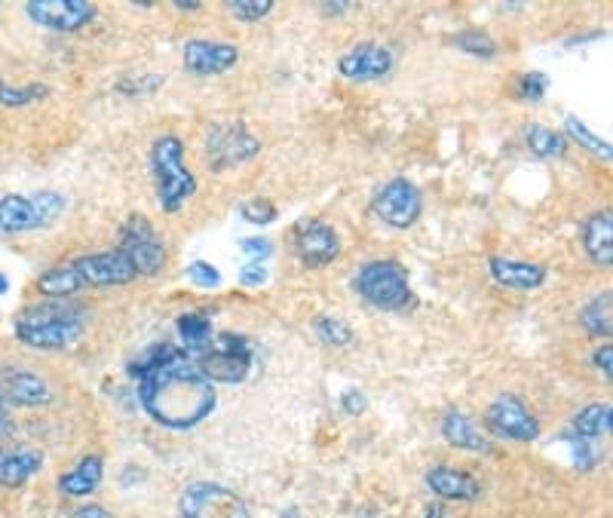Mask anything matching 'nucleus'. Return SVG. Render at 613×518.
I'll return each instance as SVG.
<instances>
[{"instance_id": "5701e85b", "label": "nucleus", "mask_w": 613, "mask_h": 518, "mask_svg": "<svg viewBox=\"0 0 613 518\" xmlns=\"http://www.w3.org/2000/svg\"><path fill=\"white\" fill-rule=\"evenodd\" d=\"M28 231H40L32 197H22V194L3 197L0 200V239L13 234H28Z\"/></svg>"}, {"instance_id": "c9c22d12", "label": "nucleus", "mask_w": 613, "mask_h": 518, "mask_svg": "<svg viewBox=\"0 0 613 518\" xmlns=\"http://www.w3.org/2000/svg\"><path fill=\"white\" fill-rule=\"evenodd\" d=\"M184 280L199 285V288H218L221 285V273L212 264H206V261H194V264H187V270H184Z\"/></svg>"}, {"instance_id": "de8ad7c7", "label": "nucleus", "mask_w": 613, "mask_h": 518, "mask_svg": "<svg viewBox=\"0 0 613 518\" xmlns=\"http://www.w3.org/2000/svg\"><path fill=\"white\" fill-rule=\"evenodd\" d=\"M424 518H445V509H442L439 503H432L430 509H427V516H424Z\"/></svg>"}, {"instance_id": "b1692460", "label": "nucleus", "mask_w": 613, "mask_h": 518, "mask_svg": "<svg viewBox=\"0 0 613 518\" xmlns=\"http://www.w3.org/2000/svg\"><path fill=\"white\" fill-rule=\"evenodd\" d=\"M101 476H105V460L99 454H86L77 467L68 469L65 476H59V491L68 497H86L101 485Z\"/></svg>"}, {"instance_id": "c85d7f7f", "label": "nucleus", "mask_w": 613, "mask_h": 518, "mask_svg": "<svg viewBox=\"0 0 613 518\" xmlns=\"http://www.w3.org/2000/svg\"><path fill=\"white\" fill-rule=\"evenodd\" d=\"M314 335L326 344V347H350L353 344V329H350L344 319L332 317V313H322L314 319Z\"/></svg>"}, {"instance_id": "dca6fc26", "label": "nucleus", "mask_w": 613, "mask_h": 518, "mask_svg": "<svg viewBox=\"0 0 613 518\" xmlns=\"http://www.w3.org/2000/svg\"><path fill=\"white\" fill-rule=\"evenodd\" d=\"M0 396L7 399V405L16 408H37V405H50L52 390L34 371H7L0 381Z\"/></svg>"}, {"instance_id": "423d86ee", "label": "nucleus", "mask_w": 613, "mask_h": 518, "mask_svg": "<svg viewBox=\"0 0 613 518\" xmlns=\"http://www.w3.org/2000/svg\"><path fill=\"white\" fill-rule=\"evenodd\" d=\"M258 151H261L258 135H252L243 123H218L206 133V141H203L206 163L216 172L243 166L252 157H258Z\"/></svg>"}, {"instance_id": "49530a36", "label": "nucleus", "mask_w": 613, "mask_h": 518, "mask_svg": "<svg viewBox=\"0 0 613 518\" xmlns=\"http://www.w3.org/2000/svg\"><path fill=\"white\" fill-rule=\"evenodd\" d=\"M322 10H326V13H332V16H338V13H347L350 3H322Z\"/></svg>"}, {"instance_id": "6ab92c4d", "label": "nucleus", "mask_w": 613, "mask_h": 518, "mask_svg": "<svg viewBox=\"0 0 613 518\" xmlns=\"http://www.w3.org/2000/svg\"><path fill=\"white\" fill-rule=\"evenodd\" d=\"M427 485H430V491L436 497L454 503L479 501L481 494L479 479L469 476L466 469H454V467H432L430 472H427Z\"/></svg>"}, {"instance_id": "72a5a7b5", "label": "nucleus", "mask_w": 613, "mask_h": 518, "mask_svg": "<svg viewBox=\"0 0 613 518\" xmlns=\"http://www.w3.org/2000/svg\"><path fill=\"white\" fill-rule=\"evenodd\" d=\"M228 10L240 22H258V18H265L273 10V0H231Z\"/></svg>"}, {"instance_id": "393cba45", "label": "nucleus", "mask_w": 613, "mask_h": 518, "mask_svg": "<svg viewBox=\"0 0 613 518\" xmlns=\"http://www.w3.org/2000/svg\"><path fill=\"white\" fill-rule=\"evenodd\" d=\"M613 427V411L608 402H592L586 405L580 415L574 418V435H580L586 442H598L611 433Z\"/></svg>"}, {"instance_id": "bb28decb", "label": "nucleus", "mask_w": 613, "mask_h": 518, "mask_svg": "<svg viewBox=\"0 0 613 518\" xmlns=\"http://www.w3.org/2000/svg\"><path fill=\"white\" fill-rule=\"evenodd\" d=\"M564 138L567 141H577L580 148H586L589 153H596V157H601V160H611L613 157V148L608 138H601V135H596L583 120L577 118H564Z\"/></svg>"}, {"instance_id": "e433bc0d", "label": "nucleus", "mask_w": 613, "mask_h": 518, "mask_svg": "<svg viewBox=\"0 0 613 518\" xmlns=\"http://www.w3.org/2000/svg\"><path fill=\"white\" fill-rule=\"evenodd\" d=\"M564 442L571 445V452H574V467L577 469H592L598 464V454L592 452V442H586L580 435L574 433H564L562 435Z\"/></svg>"}, {"instance_id": "4be33fe9", "label": "nucleus", "mask_w": 613, "mask_h": 518, "mask_svg": "<svg viewBox=\"0 0 613 518\" xmlns=\"http://www.w3.org/2000/svg\"><path fill=\"white\" fill-rule=\"evenodd\" d=\"M442 435H445L448 445H454V448H461V452H491V439L476 427V420L466 418L464 411H457V408H451L445 418H442Z\"/></svg>"}, {"instance_id": "6e6552de", "label": "nucleus", "mask_w": 613, "mask_h": 518, "mask_svg": "<svg viewBox=\"0 0 613 518\" xmlns=\"http://www.w3.org/2000/svg\"><path fill=\"white\" fill-rule=\"evenodd\" d=\"M371 212L381 218L387 227L393 231H408L415 227L420 215H424V194L415 182L408 178H393L378 187L375 200H371Z\"/></svg>"}, {"instance_id": "79ce46f5", "label": "nucleus", "mask_w": 613, "mask_h": 518, "mask_svg": "<svg viewBox=\"0 0 613 518\" xmlns=\"http://www.w3.org/2000/svg\"><path fill=\"white\" fill-rule=\"evenodd\" d=\"M611 359H613V347H611V344H604V347H601V350H596V356H592V362H596V368H598V371H604V378H608V381H611V374H613Z\"/></svg>"}, {"instance_id": "ddd939ff", "label": "nucleus", "mask_w": 613, "mask_h": 518, "mask_svg": "<svg viewBox=\"0 0 613 518\" xmlns=\"http://www.w3.org/2000/svg\"><path fill=\"white\" fill-rule=\"evenodd\" d=\"M25 13L34 25L50 32H81L96 18V3L89 0H28Z\"/></svg>"}, {"instance_id": "aec40b11", "label": "nucleus", "mask_w": 613, "mask_h": 518, "mask_svg": "<svg viewBox=\"0 0 613 518\" xmlns=\"http://www.w3.org/2000/svg\"><path fill=\"white\" fill-rule=\"evenodd\" d=\"M583 249L589 255V261L598 268H611L613 264V218L611 209L592 212L583 224Z\"/></svg>"}, {"instance_id": "20e7f679", "label": "nucleus", "mask_w": 613, "mask_h": 518, "mask_svg": "<svg viewBox=\"0 0 613 518\" xmlns=\"http://www.w3.org/2000/svg\"><path fill=\"white\" fill-rule=\"evenodd\" d=\"M356 295L368 301L378 310H405L412 307L415 295H412V280L405 268L393 261V258H381V261H365L356 280H353Z\"/></svg>"}, {"instance_id": "f8f14e48", "label": "nucleus", "mask_w": 613, "mask_h": 518, "mask_svg": "<svg viewBox=\"0 0 613 518\" xmlns=\"http://www.w3.org/2000/svg\"><path fill=\"white\" fill-rule=\"evenodd\" d=\"M77 285L81 288H114V285H130L138 276L135 268L126 261L123 251H96V255H84L68 261Z\"/></svg>"}, {"instance_id": "f3484780", "label": "nucleus", "mask_w": 613, "mask_h": 518, "mask_svg": "<svg viewBox=\"0 0 613 518\" xmlns=\"http://www.w3.org/2000/svg\"><path fill=\"white\" fill-rule=\"evenodd\" d=\"M488 270L494 283L510 288V292H537L547 283V268L537 261H515V258H491Z\"/></svg>"}, {"instance_id": "cd10ccee", "label": "nucleus", "mask_w": 613, "mask_h": 518, "mask_svg": "<svg viewBox=\"0 0 613 518\" xmlns=\"http://www.w3.org/2000/svg\"><path fill=\"white\" fill-rule=\"evenodd\" d=\"M525 145H528L537 157H564L571 141H567L562 133L549 130V126H530L528 133H525Z\"/></svg>"}, {"instance_id": "f704fd0d", "label": "nucleus", "mask_w": 613, "mask_h": 518, "mask_svg": "<svg viewBox=\"0 0 613 518\" xmlns=\"http://www.w3.org/2000/svg\"><path fill=\"white\" fill-rule=\"evenodd\" d=\"M549 92V77L543 71H528L518 77V96L525 101H540Z\"/></svg>"}, {"instance_id": "0eeeda50", "label": "nucleus", "mask_w": 613, "mask_h": 518, "mask_svg": "<svg viewBox=\"0 0 613 518\" xmlns=\"http://www.w3.org/2000/svg\"><path fill=\"white\" fill-rule=\"evenodd\" d=\"M117 251L126 255V261L133 264L138 276H157L167 268V246L145 215H133L120 227Z\"/></svg>"}, {"instance_id": "39448f33", "label": "nucleus", "mask_w": 613, "mask_h": 518, "mask_svg": "<svg viewBox=\"0 0 613 518\" xmlns=\"http://www.w3.org/2000/svg\"><path fill=\"white\" fill-rule=\"evenodd\" d=\"M252 356H255V347L249 337L221 332L212 337V347L199 353L194 362L212 384H243L252 371Z\"/></svg>"}, {"instance_id": "58836bf2", "label": "nucleus", "mask_w": 613, "mask_h": 518, "mask_svg": "<svg viewBox=\"0 0 613 518\" xmlns=\"http://www.w3.org/2000/svg\"><path fill=\"white\" fill-rule=\"evenodd\" d=\"M341 411H347V415H365L368 411V399H365L363 390H356V386H350L344 390V396H341Z\"/></svg>"}, {"instance_id": "4c0bfd02", "label": "nucleus", "mask_w": 613, "mask_h": 518, "mask_svg": "<svg viewBox=\"0 0 613 518\" xmlns=\"http://www.w3.org/2000/svg\"><path fill=\"white\" fill-rule=\"evenodd\" d=\"M240 249L249 255L252 264H265L267 258L273 255V243L265 236H246V239H240Z\"/></svg>"}, {"instance_id": "9b49d317", "label": "nucleus", "mask_w": 613, "mask_h": 518, "mask_svg": "<svg viewBox=\"0 0 613 518\" xmlns=\"http://www.w3.org/2000/svg\"><path fill=\"white\" fill-rule=\"evenodd\" d=\"M485 427L491 435L510 439V442H534L540 435V420L534 418V411L513 393H503L488 405Z\"/></svg>"}, {"instance_id": "f257e3e1", "label": "nucleus", "mask_w": 613, "mask_h": 518, "mask_svg": "<svg viewBox=\"0 0 613 518\" xmlns=\"http://www.w3.org/2000/svg\"><path fill=\"white\" fill-rule=\"evenodd\" d=\"M126 371L135 378L142 411L167 430H194L216 408V384L175 344H154Z\"/></svg>"}, {"instance_id": "a19ab883", "label": "nucleus", "mask_w": 613, "mask_h": 518, "mask_svg": "<svg viewBox=\"0 0 613 518\" xmlns=\"http://www.w3.org/2000/svg\"><path fill=\"white\" fill-rule=\"evenodd\" d=\"M157 86H163V77H154V74H150V77H142V81H133V84H120V89H123L126 96H130V89H138L135 96H148Z\"/></svg>"}, {"instance_id": "c756f323", "label": "nucleus", "mask_w": 613, "mask_h": 518, "mask_svg": "<svg viewBox=\"0 0 613 518\" xmlns=\"http://www.w3.org/2000/svg\"><path fill=\"white\" fill-rule=\"evenodd\" d=\"M451 44L457 50L469 52V55H479V59H494L498 55V44L491 34L479 32V28H466V32H457L451 37Z\"/></svg>"}, {"instance_id": "09e8293b", "label": "nucleus", "mask_w": 613, "mask_h": 518, "mask_svg": "<svg viewBox=\"0 0 613 518\" xmlns=\"http://www.w3.org/2000/svg\"><path fill=\"white\" fill-rule=\"evenodd\" d=\"M280 518H301V513L295 509V506H289V509H282Z\"/></svg>"}, {"instance_id": "a18cd8bd", "label": "nucleus", "mask_w": 613, "mask_h": 518, "mask_svg": "<svg viewBox=\"0 0 613 518\" xmlns=\"http://www.w3.org/2000/svg\"><path fill=\"white\" fill-rule=\"evenodd\" d=\"M172 7H175V10H184V13H191V10H199L203 3H199V0H175Z\"/></svg>"}, {"instance_id": "37998d69", "label": "nucleus", "mask_w": 613, "mask_h": 518, "mask_svg": "<svg viewBox=\"0 0 613 518\" xmlns=\"http://www.w3.org/2000/svg\"><path fill=\"white\" fill-rule=\"evenodd\" d=\"M13 430H16V420H13V415H10V405H7V399L0 396V439L13 435Z\"/></svg>"}, {"instance_id": "4468645a", "label": "nucleus", "mask_w": 613, "mask_h": 518, "mask_svg": "<svg viewBox=\"0 0 613 518\" xmlns=\"http://www.w3.org/2000/svg\"><path fill=\"white\" fill-rule=\"evenodd\" d=\"M341 77H347L353 84H368V81H381L393 71V52L381 44H359L338 59Z\"/></svg>"}, {"instance_id": "9d476101", "label": "nucleus", "mask_w": 613, "mask_h": 518, "mask_svg": "<svg viewBox=\"0 0 613 518\" xmlns=\"http://www.w3.org/2000/svg\"><path fill=\"white\" fill-rule=\"evenodd\" d=\"M292 249H295L304 268H329L341 255V236L332 224H326L319 218H301L298 224L292 227Z\"/></svg>"}, {"instance_id": "473e14b6", "label": "nucleus", "mask_w": 613, "mask_h": 518, "mask_svg": "<svg viewBox=\"0 0 613 518\" xmlns=\"http://www.w3.org/2000/svg\"><path fill=\"white\" fill-rule=\"evenodd\" d=\"M240 215L246 218L249 224H273L277 215H280V209L270 200H265V197H255V200H246L240 206Z\"/></svg>"}, {"instance_id": "7ed1b4c3", "label": "nucleus", "mask_w": 613, "mask_h": 518, "mask_svg": "<svg viewBox=\"0 0 613 518\" xmlns=\"http://www.w3.org/2000/svg\"><path fill=\"white\" fill-rule=\"evenodd\" d=\"M150 172L157 182V202L167 215H175L197 194V178L184 166V141L179 135H160L150 145Z\"/></svg>"}, {"instance_id": "a878e982", "label": "nucleus", "mask_w": 613, "mask_h": 518, "mask_svg": "<svg viewBox=\"0 0 613 518\" xmlns=\"http://www.w3.org/2000/svg\"><path fill=\"white\" fill-rule=\"evenodd\" d=\"M611 304H613V295L611 292H604V295L592 298V301L580 310V325L592 337H611V322H613Z\"/></svg>"}, {"instance_id": "2f4dec72", "label": "nucleus", "mask_w": 613, "mask_h": 518, "mask_svg": "<svg viewBox=\"0 0 613 518\" xmlns=\"http://www.w3.org/2000/svg\"><path fill=\"white\" fill-rule=\"evenodd\" d=\"M47 92H50V89L44 84L22 86V89H13V86L0 84V104H7V108H22V104H32V101L44 99Z\"/></svg>"}, {"instance_id": "412c9836", "label": "nucleus", "mask_w": 613, "mask_h": 518, "mask_svg": "<svg viewBox=\"0 0 613 518\" xmlns=\"http://www.w3.org/2000/svg\"><path fill=\"white\" fill-rule=\"evenodd\" d=\"M175 335L182 341V350L197 359L199 353L212 347V337H216L212 310H187V313H182L175 319Z\"/></svg>"}, {"instance_id": "ea45409f", "label": "nucleus", "mask_w": 613, "mask_h": 518, "mask_svg": "<svg viewBox=\"0 0 613 518\" xmlns=\"http://www.w3.org/2000/svg\"><path fill=\"white\" fill-rule=\"evenodd\" d=\"M240 283L246 285V288H258V285L267 283V270L265 264H243V270H240Z\"/></svg>"}, {"instance_id": "1a4fd4ad", "label": "nucleus", "mask_w": 613, "mask_h": 518, "mask_svg": "<svg viewBox=\"0 0 613 518\" xmlns=\"http://www.w3.org/2000/svg\"><path fill=\"white\" fill-rule=\"evenodd\" d=\"M179 518H249L246 501L218 482H194L184 488Z\"/></svg>"}, {"instance_id": "a211bd4d", "label": "nucleus", "mask_w": 613, "mask_h": 518, "mask_svg": "<svg viewBox=\"0 0 613 518\" xmlns=\"http://www.w3.org/2000/svg\"><path fill=\"white\" fill-rule=\"evenodd\" d=\"M44 469V454L22 445H0V488H25Z\"/></svg>"}, {"instance_id": "2eb2a0df", "label": "nucleus", "mask_w": 613, "mask_h": 518, "mask_svg": "<svg viewBox=\"0 0 613 518\" xmlns=\"http://www.w3.org/2000/svg\"><path fill=\"white\" fill-rule=\"evenodd\" d=\"M240 62V50L224 40H187L184 44V67L197 77L228 74Z\"/></svg>"}, {"instance_id": "f03ea898", "label": "nucleus", "mask_w": 613, "mask_h": 518, "mask_svg": "<svg viewBox=\"0 0 613 518\" xmlns=\"http://www.w3.org/2000/svg\"><path fill=\"white\" fill-rule=\"evenodd\" d=\"M16 337L34 350H65L86 332V310L68 301H44L22 307L13 319Z\"/></svg>"}, {"instance_id": "7c9ffc66", "label": "nucleus", "mask_w": 613, "mask_h": 518, "mask_svg": "<svg viewBox=\"0 0 613 518\" xmlns=\"http://www.w3.org/2000/svg\"><path fill=\"white\" fill-rule=\"evenodd\" d=\"M34 200V209H37V221H40V231L44 227H50L59 221V215L65 212V197L59 194V190H37L32 197Z\"/></svg>"}, {"instance_id": "c03bdc74", "label": "nucleus", "mask_w": 613, "mask_h": 518, "mask_svg": "<svg viewBox=\"0 0 613 518\" xmlns=\"http://www.w3.org/2000/svg\"><path fill=\"white\" fill-rule=\"evenodd\" d=\"M74 518H111V516H108V509L99 506V503H84V506L74 513Z\"/></svg>"}, {"instance_id": "8fccbe9b", "label": "nucleus", "mask_w": 613, "mask_h": 518, "mask_svg": "<svg viewBox=\"0 0 613 518\" xmlns=\"http://www.w3.org/2000/svg\"><path fill=\"white\" fill-rule=\"evenodd\" d=\"M0 292H7V276L0 273Z\"/></svg>"}]
</instances>
